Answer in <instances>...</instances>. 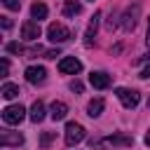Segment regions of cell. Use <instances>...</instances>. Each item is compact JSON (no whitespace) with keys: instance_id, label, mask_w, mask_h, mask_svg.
Here are the masks:
<instances>
[{"instance_id":"cell-7","label":"cell","mask_w":150,"mask_h":150,"mask_svg":"<svg viewBox=\"0 0 150 150\" xmlns=\"http://www.w3.org/2000/svg\"><path fill=\"white\" fill-rule=\"evenodd\" d=\"M40 33H42V30H40V23H38V21H30V19H28V21L21 23V38H23V40L33 42V40L40 38Z\"/></svg>"},{"instance_id":"cell-23","label":"cell","mask_w":150,"mask_h":150,"mask_svg":"<svg viewBox=\"0 0 150 150\" xmlns=\"http://www.w3.org/2000/svg\"><path fill=\"white\" fill-rule=\"evenodd\" d=\"M2 5H5L7 9H19V7H21V0H2Z\"/></svg>"},{"instance_id":"cell-28","label":"cell","mask_w":150,"mask_h":150,"mask_svg":"<svg viewBox=\"0 0 150 150\" xmlns=\"http://www.w3.org/2000/svg\"><path fill=\"white\" fill-rule=\"evenodd\" d=\"M148 108H150V98H148Z\"/></svg>"},{"instance_id":"cell-13","label":"cell","mask_w":150,"mask_h":150,"mask_svg":"<svg viewBox=\"0 0 150 150\" xmlns=\"http://www.w3.org/2000/svg\"><path fill=\"white\" fill-rule=\"evenodd\" d=\"M28 117H30V122H35V124L42 122V120H45V103H42V101H35V103L30 105V115H28Z\"/></svg>"},{"instance_id":"cell-12","label":"cell","mask_w":150,"mask_h":150,"mask_svg":"<svg viewBox=\"0 0 150 150\" xmlns=\"http://www.w3.org/2000/svg\"><path fill=\"white\" fill-rule=\"evenodd\" d=\"M66 115H68V105H66L63 101H54L52 108H49V117H52L54 122H59V120H63Z\"/></svg>"},{"instance_id":"cell-22","label":"cell","mask_w":150,"mask_h":150,"mask_svg":"<svg viewBox=\"0 0 150 150\" xmlns=\"http://www.w3.org/2000/svg\"><path fill=\"white\" fill-rule=\"evenodd\" d=\"M7 73H9V61L2 59L0 61V77H7Z\"/></svg>"},{"instance_id":"cell-14","label":"cell","mask_w":150,"mask_h":150,"mask_svg":"<svg viewBox=\"0 0 150 150\" xmlns=\"http://www.w3.org/2000/svg\"><path fill=\"white\" fill-rule=\"evenodd\" d=\"M103 108H105V101H103V98H94V101H89V105H87V115H89V117H98V115L103 112Z\"/></svg>"},{"instance_id":"cell-4","label":"cell","mask_w":150,"mask_h":150,"mask_svg":"<svg viewBox=\"0 0 150 150\" xmlns=\"http://www.w3.org/2000/svg\"><path fill=\"white\" fill-rule=\"evenodd\" d=\"M115 94H117V98L122 101V105H124V108H136V105H138V101H141V94H138L136 89L120 87V89H115Z\"/></svg>"},{"instance_id":"cell-3","label":"cell","mask_w":150,"mask_h":150,"mask_svg":"<svg viewBox=\"0 0 150 150\" xmlns=\"http://www.w3.org/2000/svg\"><path fill=\"white\" fill-rule=\"evenodd\" d=\"M47 38H49V42L61 45V42H66V40L70 38V30H68L63 23H49V28H47Z\"/></svg>"},{"instance_id":"cell-27","label":"cell","mask_w":150,"mask_h":150,"mask_svg":"<svg viewBox=\"0 0 150 150\" xmlns=\"http://www.w3.org/2000/svg\"><path fill=\"white\" fill-rule=\"evenodd\" d=\"M145 143L150 145V129H148V134H145Z\"/></svg>"},{"instance_id":"cell-26","label":"cell","mask_w":150,"mask_h":150,"mask_svg":"<svg viewBox=\"0 0 150 150\" xmlns=\"http://www.w3.org/2000/svg\"><path fill=\"white\" fill-rule=\"evenodd\" d=\"M145 42H148V47H150V23H148V35H145Z\"/></svg>"},{"instance_id":"cell-19","label":"cell","mask_w":150,"mask_h":150,"mask_svg":"<svg viewBox=\"0 0 150 150\" xmlns=\"http://www.w3.org/2000/svg\"><path fill=\"white\" fill-rule=\"evenodd\" d=\"M52 141H54V131H45V134L40 136V145H42V148H49Z\"/></svg>"},{"instance_id":"cell-2","label":"cell","mask_w":150,"mask_h":150,"mask_svg":"<svg viewBox=\"0 0 150 150\" xmlns=\"http://www.w3.org/2000/svg\"><path fill=\"white\" fill-rule=\"evenodd\" d=\"M84 141V127L77 124V122H68L66 124V145H77Z\"/></svg>"},{"instance_id":"cell-5","label":"cell","mask_w":150,"mask_h":150,"mask_svg":"<svg viewBox=\"0 0 150 150\" xmlns=\"http://www.w3.org/2000/svg\"><path fill=\"white\" fill-rule=\"evenodd\" d=\"M80 70H82V61L75 56H63L59 61V73H63V75H75Z\"/></svg>"},{"instance_id":"cell-9","label":"cell","mask_w":150,"mask_h":150,"mask_svg":"<svg viewBox=\"0 0 150 150\" xmlns=\"http://www.w3.org/2000/svg\"><path fill=\"white\" fill-rule=\"evenodd\" d=\"M98 19H101V12H94V16L89 19V26L84 30V45L91 47L94 45V38H96V28H98Z\"/></svg>"},{"instance_id":"cell-16","label":"cell","mask_w":150,"mask_h":150,"mask_svg":"<svg viewBox=\"0 0 150 150\" xmlns=\"http://www.w3.org/2000/svg\"><path fill=\"white\" fill-rule=\"evenodd\" d=\"M134 138L131 136H124V134H117V136H108L105 138V145H131Z\"/></svg>"},{"instance_id":"cell-20","label":"cell","mask_w":150,"mask_h":150,"mask_svg":"<svg viewBox=\"0 0 150 150\" xmlns=\"http://www.w3.org/2000/svg\"><path fill=\"white\" fill-rule=\"evenodd\" d=\"M70 91H75V94H82V91H84V84H82L80 80H73V82H70Z\"/></svg>"},{"instance_id":"cell-17","label":"cell","mask_w":150,"mask_h":150,"mask_svg":"<svg viewBox=\"0 0 150 150\" xmlns=\"http://www.w3.org/2000/svg\"><path fill=\"white\" fill-rule=\"evenodd\" d=\"M0 94H2V98H7V101H9V98H16V96H19V87L12 84V82H5L2 89H0Z\"/></svg>"},{"instance_id":"cell-10","label":"cell","mask_w":150,"mask_h":150,"mask_svg":"<svg viewBox=\"0 0 150 150\" xmlns=\"http://www.w3.org/2000/svg\"><path fill=\"white\" fill-rule=\"evenodd\" d=\"M23 143V134H19V131H9V129H5L2 134H0V145H21Z\"/></svg>"},{"instance_id":"cell-25","label":"cell","mask_w":150,"mask_h":150,"mask_svg":"<svg viewBox=\"0 0 150 150\" xmlns=\"http://www.w3.org/2000/svg\"><path fill=\"white\" fill-rule=\"evenodd\" d=\"M141 77H150V66H148V68H143V70H141Z\"/></svg>"},{"instance_id":"cell-8","label":"cell","mask_w":150,"mask_h":150,"mask_svg":"<svg viewBox=\"0 0 150 150\" xmlns=\"http://www.w3.org/2000/svg\"><path fill=\"white\" fill-rule=\"evenodd\" d=\"M26 80H28L30 84H42V82L47 80V70H45L42 66H28V68H26Z\"/></svg>"},{"instance_id":"cell-1","label":"cell","mask_w":150,"mask_h":150,"mask_svg":"<svg viewBox=\"0 0 150 150\" xmlns=\"http://www.w3.org/2000/svg\"><path fill=\"white\" fill-rule=\"evenodd\" d=\"M138 16H141V5H138V2L129 5V7L124 9V14H122V28H124L127 33L134 30L136 23H138Z\"/></svg>"},{"instance_id":"cell-29","label":"cell","mask_w":150,"mask_h":150,"mask_svg":"<svg viewBox=\"0 0 150 150\" xmlns=\"http://www.w3.org/2000/svg\"><path fill=\"white\" fill-rule=\"evenodd\" d=\"M91 2H94V0H91Z\"/></svg>"},{"instance_id":"cell-15","label":"cell","mask_w":150,"mask_h":150,"mask_svg":"<svg viewBox=\"0 0 150 150\" xmlns=\"http://www.w3.org/2000/svg\"><path fill=\"white\" fill-rule=\"evenodd\" d=\"M80 12H82L80 0H66V2H63V14H66V16H77Z\"/></svg>"},{"instance_id":"cell-21","label":"cell","mask_w":150,"mask_h":150,"mask_svg":"<svg viewBox=\"0 0 150 150\" xmlns=\"http://www.w3.org/2000/svg\"><path fill=\"white\" fill-rule=\"evenodd\" d=\"M7 52H12V54H21L23 47H21L19 42H9V45H7Z\"/></svg>"},{"instance_id":"cell-18","label":"cell","mask_w":150,"mask_h":150,"mask_svg":"<svg viewBox=\"0 0 150 150\" xmlns=\"http://www.w3.org/2000/svg\"><path fill=\"white\" fill-rule=\"evenodd\" d=\"M30 16L38 19V21L45 19V16H47V7H45L42 2H33V7H30Z\"/></svg>"},{"instance_id":"cell-24","label":"cell","mask_w":150,"mask_h":150,"mask_svg":"<svg viewBox=\"0 0 150 150\" xmlns=\"http://www.w3.org/2000/svg\"><path fill=\"white\" fill-rule=\"evenodd\" d=\"M2 19V28H12V19L9 16H0Z\"/></svg>"},{"instance_id":"cell-6","label":"cell","mask_w":150,"mask_h":150,"mask_svg":"<svg viewBox=\"0 0 150 150\" xmlns=\"http://www.w3.org/2000/svg\"><path fill=\"white\" fill-rule=\"evenodd\" d=\"M23 117H26V108L23 105H7L2 110V120L7 124H19Z\"/></svg>"},{"instance_id":"cell-11","label":"cell","mask_w":150,"mask_h":150,"mask_svg":"<svg viewBox=\"0 0 150 150\" xmlns=\"http://www.w3.org/2000/svg\"><path fill=\"white\" fill-rule=\"evenodd\" d=\"M89 82H91L94 89H108V87H110V75L98 70V73H91V75H89Z\"/></svg>"}]
</instances>
